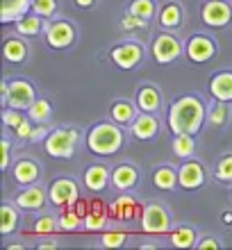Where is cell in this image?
Here are the masks:
<instances>
[{"label":"cell","instance_id":"obj_27","mask_svg":"<svg viewBox=\"0 0 232 250\" xmlns=\"http://www.w3.org/2000/svg\"><path fill=\"white\" fill-rule=\"evenodd\" d=\"M193 150H196L193 134H175V139H173V152H175V157L187 159L193 155Z\"/></svg>","mask_w":232,"mask_h":250},{"label":"cell","instance_id":"obj_36","mask_svg":"<svg viewBox=\"0 0 232 250\" xmlns=\"http://www.w3.org/2000/svg\"><path fill=\"white\" fill-rule=\"evenodd\" d=\"M126 241L127 234L121 230H112L103 234V246H107V248H121V246H126Z\"/></svg>","mask_w":232,"mask_h":250},{"label":"cell","instance_id":"obj_29","mask_svg":"<svg viewBox=\"0 0 232 250\" xmlns=\"http://www.w3.org/2000/svg\"><path fill=\"white\" fill-rule=\"evenodd\" d=\"M43 16H23V19L16 21V30L19 34H25V37H32V34H39L43 30V23H41Z\"/></svg>","mask_w":232,"mask_h":250},{"label":"cell","instance_id":"obj_19","mask_svg":"<svg viewBox=\"0 0 232 250\" xmlns=\"http://www.w3.org/2000/svg\"><path fill=\"white\" fill-rule=\"evenodd\" d=\"M46 203V193L39 187H27L25 191H21L16 196V205L23 209H41Z\"/></svg>","mask_w":232,"mask_h":250},{"label":"cell","instance_id":"obj_31","mask_svg":"<svg viewBox=\"0 0 232 250\" xmlns=\"http://www.w3.org/2000/svg\"><path fill=\"white\" fill-rule=\"evenodd\" d=\"M228 116H230V109H228V105L223 103V100H219V105H214L212 109H210L207 121H210L214 127H221V125L228 123Z\"/></svg>","mask_w":232,"mask_h":250},{"label":"cell","instance_id":"obj_45","mask_svg":"<svg viewBox=\"0 0 232 250\" xmlns=\"http://www.w3.org/2000/svg\"><path fill=\"white\" fill-rule=\"evenodd\" d=\"M0 96H2V103L7 105V98H9V82H2V84H0Z\"/></svg>","mask_w":232,"mask_h":250},{"label":"cell","instance_id":"obj_43","mask_svg":"<svg viewBox=\"0 0 232 250\" xmlns=\"http://www.w3.org/2000/svg\"><path fill=\"white\" fill-rule=\"evenodd\" d=\"M46 137H48V130L43 125H39V127H32V134H30L27 141H41V139H46Z\"/></svg>","mask_w":232,"mask_h":250},{"label":"cell","instance_id":"obj_18","mask_svg":"<svg viewBox=\"0 0 232 250\" xmlns=\"http://www.w3.org/2000/svg\"><path fill=\"white\" fill-rule=\"evenodd\" d=\"M39 166L34 164L32 159H19L14 166V180L19 185H32L39 180Z\"/></svg>","mask_w":232,"mask_h":250},{"label":"cell","instance_id":"obj_13","mask_svg":"<svg viewBox=\"0 0 232 250\" xmlns=\"http://www.w3.org/2000/svg\"><path fill=\"white\" fill-rule=\"evenodd\" d=\"M159 130V123L150 112H141L137 119L132 121V134L141 141H148V139H155Z\"/></svg>","mask_w":232,"mask_h":250},{"label":"cell","instance_id":"obj_44","mask_svg":"<svg viewBox=\"0 0 232 250\" xmlns=\"http://www.w3.org/2000/svg\"><path fill=\"white\" fill-rule=\"evenodd\" d=\"M219 241H216V239H200L198 244H196V248L198 250H205V248H219Z\"/></svg>","mask_w":232,"mask_h":250},{"label":"cell","instance_id":"obj_17","mask_svg":"<svg viewBox=\"0 0 232 250\" xmlns=\"http://www.w3.org/2000/svg\"><path fill=\"white\" fill-rule=\"evenodd\" d=\"M32 7V0H2V14L0 21L2 23H16L19 19H23L27 14V9Z\"/></svg>","mask_w":232,"mask_h":250},{"label":"cell","instance_id":"obj_26","mask_svg":"<svg viewBox=\"0 0 232 250\" xmlns=\"http://www.w3.org/2000/svg\"><path fill=\"white\" fill-rule=\"evenodd\" d=\"M5 60L7 62H14V64H19V62L25 60V55H27V46L23 43V41L19 39V37H12V39H7L5 41Z\"/></svg>","mask_w":232,"mask_h":250},{"label":"cell","instance_id":"obj_14","mask_svg":"<svg viewBox=\"0 0 232 250\" xmlns=\"http://www.w3.org/2000/svg\"><path fill=\"white\" fill-rule=\"evenodd\" d=\"M210 91L216 100L223 103H232V73L230 71H221L216 75H212L210 80Z\"/></svg>","mask_w":232,"mask_h":250},{"label":"cell","instance_id":"obj_37","mask_svg":"<svg viewBox=\"0 0 232 250\" xmlns=\"http://www.w3.org/2000/svg\"><path fill=\"white\" fill-rule=\"evenodd\" d=\"M57 9V0H32V12L39 16H53Z\"/></svg>","mask_w":232,"mask_h":250},{"label":"cell","instance_id":"obj_41","mask_svg":"<svg viewBox=\"0 0 232 250\" xmlns=\"http://www.w3.org/2000/svg\"><path fill=\"white\" fill-rule=\"evenodd\" d=\"M0 146H2V162H0V168H2V171H7V168H9V162H12V159H9V141H7V139H2V141H0Z\"/></svg>","mask_w":232,"mask_h":250},{"label":"cell","instance_id":"obj_2","mask_svg":"<svg viewBox=\"0 0 232 250\" xmlns=\"http://www.w3.org/2000/svg\"><path fill=\"white\" fill-rule=\"evenodd\" d=\"M123 146V132L121 127L114 123H98L93 125L89 134H86V148L93 152V155H100V157H107V155H114Z\"/></svg>","mask_w":232,"mask_h":250},{"label":"cell","instance_id":"obj_5","mask_svg":"<svg viewBox=\"0 0 232 250\" xmlns=\"http://www.w3.org/2000/svg\"><path fill=\"white\" fill-rule=\"evenodd\" d=\"M34 89L30 82L25 80H14L9 82V98H7V107H14V109H21V112H27L30 107L34 105Z\"/></svg>","mask_w":232,"mask_h":250},{"label":"cell","instance_id":"obj_3","mask_svg":"<svg viewBox=\"0 0 232 250\" xmlns=\"http://www.w3.org/2000/svg\"><path fill=\"white\" fill-rule=\"evenodd\" d=\"M78 137H80L78 130H73V127H57V130L48 132V137L43 139L46 152L50 157H57V159L73 157Z\"/></svg>","mask_w":232,"mask_h":250},{"label":"cell","instance_id":"obj_8","mask_svg":"<svg viewBox=\"0 0 232 250\" xmlns=\"http://www.w3.org/2000/svg\"><path fill=\"white\" fill-rule=\"evenodd\" d=\"M144 60V48L134 41H127V43H121L112 50V62L119 68H126V71H132L134 66H139Z\"/></svg>","mask_w":232,"mask_h":250},{"label":"cell","instance_id":"obj_1","mask_svg":"<svg viewBox=\"0 0 232 250\" xmlns=\"http://www.w3.org/2000/svg\"><path fill=\"white\" fill-rule=\"evenodd\" d=\"M205 116L203 100L196 96H182L169 109V127L173 134H198Z\"/></svg>","mask_w":232,"mask_h":250},{"label":"cell","instance_id":"obj_15","mask_svg":"<svg viewBox=\"0 0 232 250\" xmlns=\"http://www.w3.org/2000/svg\"><path fill=\"white\" fill-rule=\"evenodd\" d=\"M139 182V173H137V168L130 164H121L114 168L112 173V185L116 187L119 191H130L134 185Z\"/></svg>","mask_w":232,"mask_h":250},{"label":"cell","instance_id":"obj_20","mask_svg":"<svg viewBox=\"0 0 232 250\" xmlns=\"http://www.w3.org/2000/svg\"><path fill=\"white\" fill-rule=\"evenodd\" d=\"M137 107H139L141 112H157V107H159V91L155 89V86L146 84V86H141L139 93H137Z\"/></svg>","mask_w":232,"mask_h":250},{"label":"cell","instance_id":"obj_40","mask_svg":"<svg viewBox=\"0 0 232 250\" xmlns=\"http://www.w3.org/2000/svg\"><path fill=\"white\" fill-rule=\"evenodd\" d=\"M148 21L146 19H141V16H137V14H127L126 19L121 21V25H123V30H141V27H146Z\"/></svg>","mask_w":232,"mask_h":250},{"label":"cell","instance_id":"obj_48","mask_svg":"<svg viewBox=\"0 0 232 250\" xmlns=\"http://www.w3.org/2000/svg\"><path fill=\"white\" fill-rule=\"evenodd\" d=\"M223 221H226V223H232V211H226V216H223Z\"/></svg>","mask_w":232,"mask_h":250},{"label":"cell","instance_id":"obj_39","mask_svg":"<svg viewBox=\"0 0 232 250\" xmlns=\"http://www.w3.org/2000/svg\"><path fill=\"white\" fill-rule=\"evenodd\" d=\"M216 178L223 180V182H230L232 180V155H228V157L221 159L219 168H216Z\"/></svg>","mask_w":232,"mask_h":250},{"label":"cell","instance_id":"obj_24","mask_svg":"<svg viewBox=\"0 0 232 250\" xmlns=\"http://www.w3.org/2000/svg\"><path fill=\"white\" fill-rule=\"evenodd\" d=\"M153 182H155V187L162 189V191H171L175 185H180L178 173L173 171L171 166H159L157 171H155V175H153Z\"/></svg>","mask_w":232,"mask_h":250},{"label":"cell","instance_id":"obj_4","mask_svg":"<svg viewBox=\"0 0 232 250\" xmlns=\"http://www.w3.org/2000/svg\"><path fill=\"white\" fill-rule=\"evenodd\" d=\"M141 228L148 234H164L171 230V214L162 205H148L141 214Z\"/></svg>","mask_w":232,"mask_h":250},{"label":"cell","instance_id":"obj_16","mask_svg":"<svg viewBox=\"0 0 232 250\" xmlns=\"http://www.w3.org/2000/svg\"><path fill=\"white\" fill-rule=\"evenodd\" d=\"M107 182H109V171H107V166L91 164L84 171V185L89 191H96V193H98V191H105Z\"/></svg>","mask_w":232,"mask_h":250},{"label":"cell","instance_id":"obj_12","mask_svg":"<svg viewBox=\"0 0 232 250\" xmlns=\"http://www.w3.org/2000/svg\"><path fill=\"white\" fill-rule=\"evenodd\" d=\"M178 182L182 189H189V191L203 187L205 185V168H203V164H198V162H185L178 171Z\"/></svg>","mask_w":232,"mask_h":250},{"label":"cell","instance_id":"obj_34","mask_svg":"<svg viewBox=\"0 0 232 250\" xmlns=\"http://www.w3.org/2000/svg\"><path fill=\"white\" fill-rule=\"evenodd\" d=\"M130 14H137L141 19L150 21L155 14V2L153 0H134L132 5H130Z\"/></svg>","mask_w":232,"mask_h":250},{"label":"cell","instance_id":"obj_35","mask_svg":"<svg viewBox=\"0 0 232 250\" xmlns=\"http://www.w3.org/2000/svg\"><path fill=\"white\" fill-rule=\"evenodd\" d=\"M105 223H107V216L100 209H93L91 214H86V216H84V230H89V232L103 230V228H105Z\"/></svg>","mask_w":232,"mask_h":250},{"label":"cell","instance_id":"obj_38","mask_svg":"<svg viewBox=\"0 0 232 250\" xmlns=\"http://www.w3.org/2000/svg\"><path fill=\"white\" fill-rule=\"evenodd\" d=\"M2 121H5V125L7 127H14V130H16V127H19L21 123H23V114H21V109H14V107H7L5 112H2Z\"/></svg>","mask_w":232,"mask_h":250},{"label":"cell","instance_id":"obj_28","mask_svg":"<svg viewBox=\"0 0 232 250\" xmlns=\"http://www.w3.org/2000/svg\"><path fill=\"white\" fill-rule=\"evenodd\" d=\"M50 114H53L50 103H48L46 98H37L34 100V105L27 109V119L32 121V123H43V121L50 119Z\"/></svg>","mask_w":232,"mask_h":250},{"label":"cell","instance_id":"obj_22","mask_svg":"<svg viewBox=\"0 0 232 250\" xmlns=\"http://www.w3.org/2000/svg\"><path fill=\"white\" fill-rule=\"evenodd\" d=\"M134 119H137V109H134V105L130 100H119V103H114L112 121H116V123H121V125H127V123H132Z\"/></svg>","mask_w":232,"mask_h":250},{"label":"cell","instance_id":"obj_33","mask_svg":"<svg viewBox=\"0 0 232 250\" xmlns=\"http://www.w3.org/2000/svg\"><path fill=\"white\" fill-rule=\"evenodd\" d=\"M60 228V218L55 221L53 216H41L37 223H34V232L39 237H48V234H55V230Z\"/></svg>","mask_w":232,"mask_h":250},{"label":"cell","instance_id":"obj_10","mask_svg":"<svg viewBox=\"0 0 232 250\" xmlns=\"http://www.w3.org/2000/svg\"><path fill=\"white\" fill-rule=\"evenodd\" d=\"M75 39V27L68 21H55L46 27V41L50 48H68Z\"/></svg>","mask_w":232,"mask_h":250},{"label":"cell","instance_id":"obj_21","mask_svg":"<svg viewBox=\"0 0 232 250\" xmlns=\"http://www.w3.org/2000/svg\"><path fill=\"white\" fill-rule=\"evenodd\" d=\"M171 244L175 248H193V246L198 244L196 241V230L189 228V225H180V228H175L171 232Z\"/></svg>","mask_w":232,"mask_h":250},{"label":"cell","instance_id":"obj_42","mask_svg":"<svg viewBox=\"0 0 232 250\" xmlns=\"http://www.w3.org/2000/svg\"><path fill=\"white\" fill-rule=\"evenodd\" d=\"M16 134H19L21 139H30V134H32V123L25 119L23 123L19 125V127H16Z\"/></svg>","mask_w":232,"mask_h":250},{"label":"cell","instance_id":"obj_9","mask_svg":"<svg viewBox=\"0 0 232 250\" xmlns=\"http://www.w3.org/2000/svg\"><path fill=\"white\" fill-rule=\"evenodd\" d=\"M232 21V7L226 0H210L203 7V23L210 27H223Z\"/></svg>","mask_w":232,"mask_h":250},{"label":"cell","instance_id":"obj_11","mask_svg":"<svg viewBox=\"0 0 232 250\" xmlns=\"http://www.w3.org/2000/svg\"><path fill=\"white\" fill-rule=\"evenodd\" d=\"M216 53V43H214L210 37H203V34H196L189 39L187 43V57L196 64H203V62H210Z\"/></svg>","mask_w":232,"mask_h":250},{"label":"cell","instance_id":"obj_30","mask_svg":"<svg viewBox=\"0 0 232 250\" xmlns=\"http://www.w3.org/2000/svg\"><path fill=\"white\" fill-rule=\"evenodd\" d=\"M112 214L116 218H132V214H134V200L130 196H121L119 200L112 205Z\"/></svg>","mask_w":232,"mask_h":250},{"label":"cell","instance_id":"obj_7","mask_svg":"<svg viewBox=\"0 0 232 250\" xmlns=\"http://www.w3.org/2000/svg\"><path fill=\"white\" fill-rule=\"evenodd\" d=\"M180 53H182V43L173 34H159L153 41V57L157 64H171L180 57Z\"/></svg>","mask_w":232,"mask_h":250},{"label":"cell","instance_id":"obj_25","mask_svg":"<svg viewBox=\"0 0 232 250\" xmlns=\"http://www.w3.org/2000/svg\"><path fill=\"white\" fill-rule=\"evenodd\" d=\"M0 218H2V223H0V234L7 237V234H12L16 230V225H19V211L14 209V205L5 203L0 207Z\"/></svg>","mask_w":232,"mask_h":250},{"label":"cell","instance_id":"obj_6","mask_svg":"<svg viewBox=\"0 0 232 250\" xmlns=\"http://www.w3.org/2000/svg\"><path fill=\"white\" fill-rule=\"evenodd\" d=\"M78 185H75L73 180L68 178H60L55 180L50 189H48V198H50V203L57 205V207H68V205H75L78 203Z\"/></svg>","mask_w":232,"mask_h":250},{"label":"cell","instance_id":"obj_46","mask_svg":"<svg viewBox=\"0 0 232 250\" xmlns=\"http://www.w3.org/2000/svg\"><path fill=\"white\" fill-rule=\"evenodd\" d=\"M37 248H39V250H55V248H57V244H55V241H50V244H39Z\"/></svg>","mask_w":232,"mask_h":250},{"label":"cell","instance_id":"obj_23","mask_svg":"<svg viewBox=\"0 0 232 250\" xmlns=\"http://www.w3.org/2000/svg\"><path fill=\"white\" fill-rule=\"evenodd\" d=\"M180 23H182V9H180V5L169 2V5L162 7V12H159V25L173 30V27H178Z\"/></svg>","mask_w":232,"mask_h":250},{"label":"cell","instance_id":"obj_32","mask_svg":"<svg viewBox=\"0 0 232 250\" xmlns=\"http://www.w3.org/2000/svg\"><path fill=\"white\" fill-rule=\"evenodd\" d=\"M80 225H84V221H82L80 214L73 211V209L64 211V214L60 216V230H64V232H75Z\"/></svg>","mask_w":232,"mask_h":250},{"label":"cell","instance_id":"obj_47","mask_svg":"<svg viewBox=\"0 0 232 250\" xmlns=\"http://www.w3.org/2000/svg\"><path fill=\"white\" fill-rule=\"evenodd\" d=\"M96 0H75V5L78 7H91Z\"/></svg>","mask_w":232,"mask_h":250}]
</instances>
